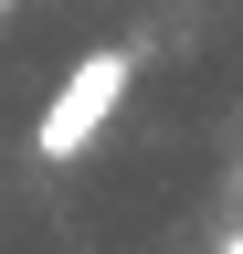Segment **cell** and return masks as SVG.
I'll list each match as a JSON object with an SVG mask.
<instances>
[{
    "mask_svg": "<svg viewBox=\"0 0 243 254\" xmlns=\"http://www.w3.org/2000/svg\"><path fill=\"white\" fill-rule=\"evenodd\" d=\"M222 254H243V233H233V244H222Z\"/></svg>",
    "mask_w": 243,
    "mask_h": 254,
    "instance_id": "7a4b0ae2",
    "label": "cell"
},
{
    "mask_svg": "<svg viewBox=\"0 0 243 254\" xmlns=\"http://www.w3.org/2000/svg\"><path fill=\"white\" fill-rule=\"evenodd\" d=\"M116 95H127V53H85V64H74V85L43 106V138H32V148H43V159H74V148L116 117Z\"/></svg>",
    "mask_w": 243,
    "mask_h": 254,
    "instance_id": "6da1fadb",
    "label": "cell"
}]
</instances>
